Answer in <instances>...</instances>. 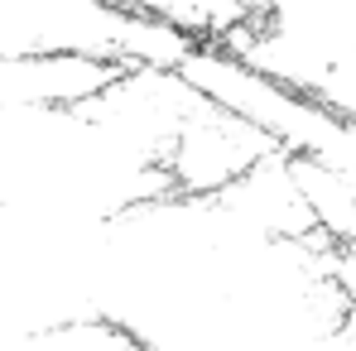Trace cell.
<instances>
[{
  "mask_svg": "<svg viewBox=\"0 0 356 351\" xmlns=\"http://www.w3.org/2000/svg\"><path fill=\"white\" fill-rule=\"evenodd\" d=\"M270 154H280V145L260 125L202 97L164 154V178H169V193L217 197L232 183H241L255 164H265Z\"/></svg>",
  "mask_w": 356,
  "mask_h": 351,
  "instance_id": "1",
  "label": "cell"
}]
</instances>
